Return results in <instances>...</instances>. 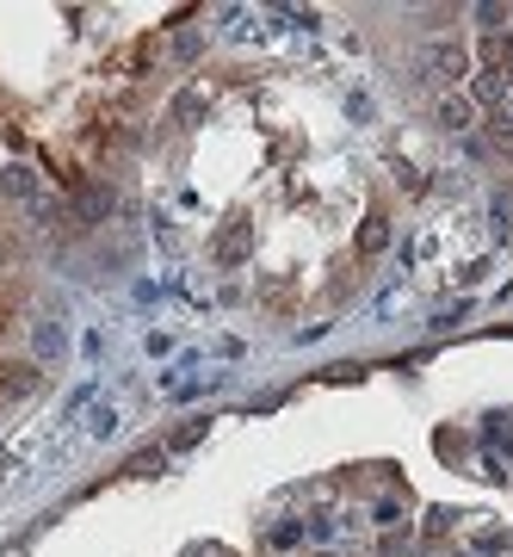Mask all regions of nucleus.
Listing matches in <instances>:
<instances>
[{"label": "nucleus", "instance_id": "7ed1b4c3", "mask_svg": "<svg viewBox=\"0 0 513 557\" xmlns=\"http://www.w3.org/2000/svg\"><path fill=\"white\" fill-rule=\"evenodd\" d=\"M384 242H390V218H384V211H372V218L359 223V255H377Z\"/></svg>", "mask_w": 513, "mask_h": 557}, {"label": "nucleus", "instance_id": "20e7f679", "mask_svg": "<svg viewBox=\"0 0 513 557\" xmlns=\"http://www.w3.org/2000/svg\"><path fill=\"white\" fill-rule=\"evenodd\" d=\"M489 137H495V149H501V156H513V131L501 119H489Z\"/></svg>", "mask_w": 513, "mask_h": 557}, {"label": "nucleus", "instance_id": "f03ea898", "mask_svg": "<svg viewBox=\"0 0 513 557\" xmlns=\"http://www.w3.org/2000/svg\"><path fill=\"white\" fill-rule=\"evenodd\" d=\"M439 124H446V131H471V124H476V100L446 94V100H439Z\"/></svg>", "mask_w": 513, "mask_h": 557}, {"label": "nucleus", "instance_id": "39448f33", "mask_svg": "<svg viewBox=\"0 0 513 557\" xmlns=\"http://www.w3.org/2000/svg\"><path fill=\"white\" fill-rule=\"evenodd\" d=\"M495 119H501V124H508V131H513V106H508V112H495Z\"/></svg>", "mask_w": 513, "mask_h": 557}, {"label": "nucleus", "instance_id": "f257e3e1", "mask_svg": "<svg viewBox=\"0 0 513 557\" xmlns=\"http://www.w3.org/2000/svg\"><path fill=\"white\" fill-rule=\"evenodd\" d=\"M427 69H434L439 81H452V87H458V81L471 75V50H464L458 38H439L434 50H427Z\"/></svg>", "mask_w": 513, "mask_h": 557}]
</instances>
